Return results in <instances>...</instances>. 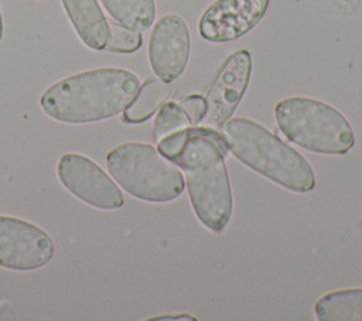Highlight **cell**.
<instances>
[{
	"instance_id": "obj_1",
	"label": "cell",
	"mask_w": 362,
	"mask_h": 321,
	"mask_svg": "<svg viewBox=\"0 0 362 321\" xmlns=\"http://www.w3.org/2000/svg\"><path fill=\"white\" fill-rule=\"evenodd\" d=\"M157 150L182 171L199 222L221 233L233 209L225 164L228 148L221 132L206 126H188L157 141Z\"/></svg>"
},
{
	"instance_id": "obj_2",
	"label": "cell",
	"mask_w": 362,
	"mask_h": 321,
	"mask_svg": "<svg viewBox=\"0 0 362 321\" xmlns=\"http://www.w3.org/2000/svg\"><path fill=\"white\" fill-rule=\"evenodd\" d=\"M140 79L123 68L82 71L52 83L40 98L42 112L52 120L85 124L120 115L134 99Z\"/></svg>"
},
{
	"instance_id": "obj_3",
	"label": "cell",
	"mask_w": 362,
	"mask_h": 321,
	"mask_svg": "<svg viewBox=\"0 0 362 321\" xmlns=\"http://www.w3.org/2000/svg\"><path fill=\"white\" fill-rule=\"evenodd\" d=\"M219 129L228 151L250 170L293 192L314 189L311 164L260 123L247 117H229Z\"/></svg>"
},
{
	"instance_id": "obj_4",
	"label": "cell",
	"mask_w": 362,
	"mask_h": 321,
	"mask_svg": "<svg viewBox=\"0 0 362 321\" xmlns=\"http://www.w3.org/2000/svg\"><path fill=\"white\" fill-rule=\"evenodd\" d=\"M280 132L294 144L318 154H345L355 144L348 119L334 106L307 96L284 98L274 106Z\"/></svg>"
},
{
	"instance_id": "obj_5",
	"label": "cell",
	"mask_w": 362,
	"mask_h": 321,
	"mask_svg": "<svg viewBox=\"0 0 362 321\" xmlns=\"http://www.w3.org/2000/svg\"><path fill=\"white\" fill-rule=\"evenodd\" d=\"M110 177L132 197L146 202H168L184 191L181 170L148 143L127 141L106 154Z\"/></svg>"
},
{
	"instance_id": "obj_6",
	"label": "cell",
	"mask_w": 362,
	"mask_h": 321,
	"mask_svg": "<svg viewBox=\"0 0 362 321\" xmlns=\"http://www.w3.org/2000/svg\"><path fill=\"white\" fill-rule=\"evenodd\" d=\"M62 187L89 206L113 211L124 204L122 189L99 164L79 153H65L57 164Z\"/></svg>"
},
{
	"instance_id": "obj_7",
	"label": "cell",
	"mask_w": 362,
	"mask_h": 321,
	"mask_svg": "<svg viewBox=\"0 0 362 321\" xmlns=\"http://www.w3.org/2000/svg\"><path fill=\"white\" fill-rule=\"evenodd\" d=\"M55 246L51 236L35 223L0 215V267L33 272L51 262Z\"/></svg>"
},
{
	"instance_id": "obj_8",
	"label": "cell",
	"mask_w": 362,
	"mask_h": 321,
	"mask_svg": "<svg viewBox=\"0 0 362 321\" xmlns=\"http://www.w3.org/2000/svg\"><path fill=\"white\" fill-rule=\"evenodd\" d=\"M252 74V57L247 49L232 52L218 68L206 92V113L201 124L221 127L232 117L240 103Z\"/></svg>"
},
{
	"instance_id": "obj_9",
	"label": "cell",
	"mask_w": 362,
	"mask_h": 321,
	"mask_svg": "<svg viewBox=\"0 0 362 321\" xmlns=\"http://www.w3.org/2000/svg\"><path fill=\"white\" fill-rule=\"evenodd\" d=\"M191 52L187 23L177 14H165L154 24L148 40V62L154 75L173 83L185 71Z\"/></svg>"
},
{
	"instance_id": "obj_10",
	"label": "cell",
	"mask_w": 362,
	"mask_h": 321,
	"mask_svg": "<svg viewBox=\"0 0 362 321\" xmlns=\"http://www.w3.org/2000/svg\"><path fill=\"white\" fill-rule=\"evenodd\" d=\"M269 3L270 0H215L199 18V35L211 42L235 41L260 23Z\"/></svg>"
},
{
	"instance_id": "obj_11",
	"label": "cell",
	"mask_w": 362,
	"mask_h": 321,
	"mask_svg": "<svg viewBox=\"0 0 362 321\" xmlns=\"http://www.w3.org/2000/svg\"><path fill=\"white\" fill-rule=\"evenodd\" d=\"M61 3L82 42L95 51L105 49L109 24L98 0H61Z\"/></svg>"
},
{
	"instance_id": "obj_12",
	"label": "cell",
	"mask_w": 362,
	"mask_h": 321,
	"mask_svg": "<svg viewBox=\"0 0 362 321\" xmlns=\"http://www.w3.org/2000/svg\"><path fill=\"white\" fill-rule=\"evenodd\" d=\"M173 91L171 83L163 82L157 76L146 79L140 85L134 99L122 112V122L127 124H140L147 122L158 107L167 102Z\"/></svg>"
},
{
	"instance_id": "obj_13",
	"label": "cell",
	"mask_w": 362,
	"mask_h": 321,
	"mask_svg": "<svg viewBox=\"0 0 362 321\" xmlns=\"http://www.w3.org/2000/svg\"><path fill=\"white\" fill-rule=\"evenodd\" d=\"M314 314L320 321H362V287L324 294L315 301Z\"/></svg>"
},
{
	"instance_id": "obj_14",
	"label": "cell",
	"mask_w": 362,
	"mask_h": 321,
	"mask_svg": "<svg viewBox=\"0 0 362 321\" xmlns=\"http://www.w3.org/2000/svg\"><path fill=\"white\" fill-rule=\"evenodd\" d=\"M110 17L134 31L150 28L156 18L154 0H100Z\"/></svg>"
},
{
	"instance_id": "obj_15",
	"label": "cell",
	"mask_w": 362,
	"mask_h": 321,
	"mask_svg": "<svg viewBox=\"0 0 362 321\" xmlns=\"http://www.w3.org/2000/svg\"><path fill=\"white\" fill-rule=\"evenodd\" d=\"M188 126H191V120L184 112V109L180 106V103L167 100L158 107L157 115L154 117V139L156 141H160L163 137L178 130H182Z\"/></svg>"
},
{
	"instance_id": "obj_16",
	"label": "cell",
	"mask_w": 362,
	"mask_h": 321,
	"mask_svg": "<svg viewBox=\"0 0 362 321\" xmlns=\"http://www.w3.org/2000/svg\"><path fill=\"white\" fill-rule=\"evenodd\" d=\"M109 24V37L105 49L117 54H133L141 44L143 37L140 31L130 30L116 21H107Z\"/></svg>"
},
{
	"instance_id": "obj_17",
	"label": "cell",
	"mask_w": 362,
	"mask_h": 321,
	"mask_svg": "<svg viewBox=\"0 0 362 321\" xmlns=\"http://www.w3.org/2000/svg\"><path fill=\"white\" fill-rule=\"evenodd\" d=\"M180 106L184 109L191 120V124L199 126L206 113V100L201 95H187L178 99Z\"/></svg>"
},
{
	"instance_id": "obj_18",
	"label": "cell",
	"mask_w": 362,
	"mask_h": 321,
	"mask_svg": "<svg viewBox=\"0 0 362 321\" xmlns=\"http://www.w3.org/2000/svg\"><path fill=\"white\" fill-rule=\"evenodd\" d=\"M151 320H192L194 321L195 317L182 313V314H178V315H160V317H154Z\"/></svg>"
},
{
	"instance_id": "obj_19",
	"label": "cell",
	"mask_w": 362,
	"mask_h": 321,
	"mask_svg": "<svg viewBox=\"0 0 362 321\" xmlns=\"http://www.w3.org/2000/svg\"><path fill=\"white\" fill-rule=\"evenodd\" d=\"M3 38V17H1V11H0V42Z\"/></svg>"
}]
</instances>
